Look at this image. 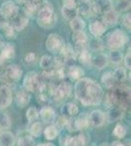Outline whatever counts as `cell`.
<instances>
[{
  "label": "cell",
  "instance_id": "1",
  "mask_svg": "<svg viewBox=\"0 0 131 146\" xmlns=\"http://www.w3.org/2000/svg\"><path fill=\"white\" fill-rule=\"evenodd\" d=\"M75 98L84 106H97L102 102L104 91L98 82L88 77H82L75 84Z\"/></svg>",
  "mask_w": 131,
  "mask_h": 146
},
{
  "label": "cell",
  "instance_id": "2",
  "mask_svg": "<svg viewBox=\"0 0 131 146\" xmlns=\"http://www.w3.org/2000/svg\"><path fill=\"white\" fill-rule=\"evenodd\" d=\"M36 22L40 27L50 29L57 23V15L55 14L53 4L49 0H42L41 5L36 14Z\"/></svg>",
  "mask_w": 131,
  "mask_h": 146
},
{
  "label": "cell",
  "instance_id": "3",
  "mask_svg": "<svg viewBox=\"0 0 131 146\" xmlns=\"http://www.w3.org/2000/svg\"><path fill=\"white\" fill-rule=\"evenodd\" d=\"M128 43L127 34L120 28H116L109 32L106 36L105 45L111 50H120Z\"/></svg>",
  "mask_w": 131,
  "mask_h": 146
},
{
  "label": "cell",
  "instance_id": "4",
  "mask_svg": "<svg viewBox=\"0 0 131 146\" xmlns=\"http://www.w3.org/2000/svg\"><path fill=\"white\" fill-rule=\"evenodd\" d=\"M24 88L28 93H35V92L43 93L46 88V83L38 73L30 71L24 77Z\"/></svg>",
  "mask_w": 131,
  "mask_h": 146
},
{
  "label": "cell",
  "instance_id": "5",
  "mask_svg": "<svg viewBox=\"0 0 131 146\" xmlns=\"http://www.w3.org/2000/svg\"><path fill=\"white\" fill-rule=\"evenodd\" d=\"M65 44V41L61 35L57 33H51L47 37L46 42H45V47L49 53L53 54V55H58L61 53Z\"/></svg>",
  "mask_w": 131,
  "mask_h": 146
},
{
  "label": "cell",
  "instance_id": "6",
  "mask_svg": "<svg viewBox=\"0 0 131 146\" xmlns=\"http://www.w3.org/2000/svg\"><path fill=\"white\" fill-rule=\"evenodd\" d=\"M50 94H51L52 98L56 100H63L66 98H68L71 95V87L69 83L66 82H62V83L52 86L51 90H50Z\"/></svg>",
  "mask_w": 131,
  "mask_h": 146
},
{
  "label": "cell",
  "instance_id": "7",
  "mask_svg": "<svg viewBox=\"0 0 131 146\" xmlns=\"http://www.w3.org/2000/svg\"><path fill=\"white\" fill-rule=\"evenodd\" d=\"M71 40L73 43V48H75L77 55L78 52L84 50V49H88V42H89V38H88L87 34L84 32V30L81 31H75L71 35Z\"/></svg>",
  "mask_w": 131,
  "mask_h": 146
},
{
  "label": "cell",
  "instance_id": "8",
  "mask_svg": "<svg viewBox=\"0 0 131 146\" xmlns=\"http://www.w3.org/2000/svg\"><path fill=\"white\" fill-rule=\"evenodd\" d=\"M19 11H20L19 6H17L15 2L11 1V0H7V1L3 2L0 6V16L7 22L10 21Z\"/></svg>",
  "mask_w": 131,
  "mask_h": 146
},
{
  "label": "cell",
  "instance_id": "9",
  "mask_svg": "<svg viewBox=\"0 0 131 146\" xmlns=\"http://www.w3.org/2000/svg\"><path fill=\"white\" fill-rule=\"evenodd\" d=\"M28 21H30V18L24 13L23 10H20L8 22L12 25V27L15 29V31H22L28 27Z\"/></svg>",
  "mask_w": 131,
  "mask_h": 146
},
{
  "label": "cell",
  "instance_id": "10",
  "mask_svg": "<svg viewBox=\"0 0 131 146\" xmlns=\"http://www.w3.org/2000/svg\"><path fill=\"white\" fill-rule=\"evenodd\" d=\"M91 6L94 16H97L99 14L103 15L104 13L115 8L113 0H96L95 2H91Z\"/></svg>",
  "mask_w": 131,
  "mask_h": 146
},
{
  "label": "cell",
  "instance_id": "11",
  "mask_svg": "<svg viewBox=\"0 0 131 146\" xmlns=\"http://www.w3.org/2000/svg\"><path fill=\"white\" fill-rule=\"evenodd\" d=\"M88 120H89V125H91L94 128H100L104 126L106 123V114L99 109H95L88 114Z\"/></svg>",
  "mask_w": 131,
  "mask_h": 146
},
{
  "label": "cell",
  "instance_id": "12",
  "mask_svg": "<svg viewBox=\"0 0 131 146\" xmlns=\"http://www.w3.org/2000/svg\"><path fill=\"white\" fill-rule=\"evenodd\" d=\"M13 100L11 89L6 85H0V109H5L10 106Z\"/></svg>",
  "mask_w": 131,
  "mask_h": 146
},
{
  "label": "cell",
  "instance_id": "13",
  "mask_svg": "<svg viewBox=\"0 0 131 146\" xmlns=\"http://www.w3.org/2000/svg\"><path fill=\"white\" fill-rule=\"evenodd\" d=\"M4 76L6 79L12 82H18L23 76V70L17 64H9L4 70Z\"/></svg>",
  "mask_w": 131,
  "mask_h": 146
},
{
  "label": "cell",
  "instance_id": "14",
  "mask_svg": "<svg viewBox=\"0 0 131 146\" xmlns=\"http://www.w3.org/2000/svg\"><path fill=\"white\" fill-rule=\"evenodd\" d=\"M88 28H89L90 33L95 38H101L107 31V27L100 20H93L92 22H90Z\"/></svg>",
  "mask_w": 131,
  "mask_h": 146
},
{
  "label": "cell",
  "instance_id": "15",
  "mask_svg": "<svg viewBox=\"0 0 131 146\" xmlns=\"http://www.w3.org/2000/svg\"><path fill=\"white\" fill-rule=\"evenodd\" d=\"M15 53L16 50L14 44L9 42H2L0 44V58L3 62L13 58L15 56Z\"/></svg>",
  "mask_w": 131,
  "mask_h": 146
},
{
  "label": "cell",
  "instance_id": "16",
  "mask_svg": "<svg viewBox=\"0 0 131 146\" xmlns=\"http://www.w3.org/2000/svg\"><path fill=\"white\" fill-rule=\"evenodd\" d=\"M93 67H95L96 69L102 70L104 68H106L109 64V60H108V55L101 52L94 54L91 56V63Z\"/></svg>",
  "mask_w": 131,
  "mask_h": 146
},
{
  "label": "cell",
  "instance_id": "17",
  "mask_svg": "<svg viewBox=\"0 0 131 146\" xmlns=\"http://www.w3.org/2000/svg\"><path fill=\"white\" fill-rule=\"evenodd\" d=\"M39 118L41 119V123L52 125L56 119V112L51 106H43L39 110Z\"/></svg>",
  "mask_w": 131,
  "mask_h": 146
},
{
  "label": "cell",
  "instance_id": "18",
  "mask_svg": "<svg viewBox=\"0 0 131 146\" xmlns=\"http://www.w3.org/2000/svg\"><path fill=\"white\" fill-rule=\"evenodd\" d=\"M42 0H27L24 7V13L28 16V18H33L36 16L38 12L40 5H41Z\"/></svg>",
  "mask_w": 131,
  "mask_h": 146
},
{
  "label": "cell",
  "instance_id": "19",
  "mask_svg": "<svg viewBox=\"0 0 131 146\" xmlns=\"http://www.w3.org/2000/svg\"><path fill=\"white\" fill-rule=\"evenodd\" d=\"M118 20H120V13L115 8L102 15V22L105 23L107 27L116 25L118 23Z\"/></svg>",
  "mask_w": 131,
  "mask_h": 146
},
{
  "label": "cell",
  "instance_id": "20",
  "mask_svg": "<svg viewBox=\"0 0 131 146\" xmlns=\"http://www.w3.org/2000/svg\"><path fill=\"white\" fill-rule=\"evenodd\" d=\"M61 113H62V116L65 117L66 119H73L75 116H77L78 107L75 102L69 101V102H67L63 105Z\"/></svg>",
  "mask_w": 131,
  "mask_h": 146
},
{
  "label": "cell",
  "instance_id": "21",
  "mask_svg": "<svg viewBox=\"0 0 131 146\" xmlns=\"http://www.w3.org/2000/svg\"><path fill=\"white\" fill-rule=\"evenodd\" d=\"M73 124H75V131H83L87 129L89 125V120H88L87 113H80L78 116H75L73 118Z\"/></svg>",
  "mask_w": 131,
  "mask_h": 146
},
{
  "label": "cell",
  "instance_id": "22",
  "mask_svg": "<svg viewBox=\"0 0 131 146\" xmlns=\"http://www.w3.org/2000/svg\"><path fill=\"white\" fill-rule=\"evenodd\" d=\"M32 96L26 90H21L16 95V104L19 108H25L30 103Z\"/></svg>",
  "mask_w": 131,
  "mask_h": 146
},
{
  "label": "cell",
  "instance_id": "23",
  "mask_svg": "<svg viewBox=\"0 0 131 146\" xmlns=\"http://www.w3.org/2000/svg\"><path fill=\"white\" fill-rule=\"evenodd\" d=\"M105 114H106V121L109 123H113V122H116L121 119L123 115V109H121L118 106H113Z\"/></svg>",
  "mask_w": 131,
  "mask_h": 146
},
{
  "label": "cell",
  "instance_id": "24",
  "mask_svg": "<svg viewBox=\"0 0 131 146\" xmlns=\"http://www.w3.org/2000/svg\"><path fill=\"white\" fill-rule=\"evenodd\" d=\"M16 143V136L10 131H3L0 133V146H14Z\"/></svg>",
  "mask_w": 131,
  "mask_h": 146
},
{
  "label": "cell",
  "instance_id": "25",
  "mask_svg": "<svg viewBox=\"0 0 131 146\" xmlns=\"http://www.w3.org/2000/svg\"><path fill=\"white\" fill-rule=\"evenodd\" d=\"M67 75L71 79V80H79L80 78H82L84 76V70L82 69L80 66L73 64L71 66L67 67Z\"/></svg>",
  "mask_w": 131,
  "mask_h": 146
},
{
  "label": "cell",
  "instance_id": "26",
  "mask_svg": "<svg viewBox=\"0 0 131 146\" xmlns=\"http://www.w3.org/2000/svg\"><path fill=\"white\" fill-rule=\"evenodd\" d=\"M101 83L104 85V87L108 90H113L116 86V82L115 78H114L113 71H107L103 73L101 77Z\"/></svg>",
  "mask_w": 131,
  "mask_h": 146
},
{
  "label": "cell",
  "instance_id": "27",
  "mask_svg": "<svg viewBox=\"0 0 131 146\" xmlns=\"http://www.w3.org/2000/svg\"><path fill=\"white\" fill-rule=\"evenodd\" d=\"M59 133H60V129L55 125H48L43 129V135L45 138L48 140H54L55 138L58 137Z\"/></svg>",
  "mask_w": 131,
  "mask_h": 146
},
{
  "label": "cell",
  "instance_id": "28",
  "mask_svg": "<svg viewBox=\"0 0 131 146\" xmlns=\"http://www.w3.org/2000/svg\"><path fill=\"white\" fill-rule=\"evenodd\" d=\"M0 29L2 30V32L4 33V36L8 39H13L15 38L16 33L15 29L12 27V25L9 23V22H1L0 23Z\"/></svg>",
  "mask_w": 131,
  "mask_h": 146
},
{
  "label": "cell",
  "instance_id": "29",
  "mask_svg": "<svg viewBox=\"0 0 131 146\" xmlns=\"http://www.w3.org/2000/svg\"><path fill=\"white\" fill-rule=\"evenodd\" d=\"M86 27V23H85L84 20L81 17H77L73 20L70 21V27L73 32L75 31H81Z\"/></svg>",
  "mask_w": 131,
  "mask_h": 146
},
{
  "label": "cell",
  "instance_id": "30",
  "mask_svg": "<svg viewBox=\"0 0 131 146\" xmlns=\"http://www.w3.org/2000/svg\"><path fill=\"white\" fill-rule=\"evenodd\" d=\"M108 60L109 62H112L115 65H118L123 60V55L120 50H111L108 55Z\"/></svg>",
  "mask_w": 131,
  "mask_h": 146
},
{
  "label": "cell",
  "instance_id": "31",
  "mask_svg": "<svg viewBox=\"0 0 131 146\" xmlns=\"http://www.w3.org/2000/svg\"><path fill=\"white\" fill-rule=\"evenodd\" d=\"M30 124L32 125L30 127V135H32V137H39L43 133V125L39 121L32 122Z\"/></svg>",
  "mask_w": 131,
  "mask_h": 146
},
{
  "label": "cell",
  "instance_id": "32",
  "mask_svg": "<svg viewBox=\"0 0 131 146\" xmlns=\"http://www.w3.org/2000/svg\"><path fill=\"white\" fill-rule=\"evenodd\" d=\"M61 14L63 18L67 21H71L75 18L78 17V12L77 8H67V7H62Z\"/></svg>",
  "mask_w": 131,
  "mask_h": 146
},
{
  "label": "cell",
  "instance_id": "33",
  "mask_svg": "<svg viewBox=\"0 0 131 146\" xmlns=\"http://www.w3.org/2000/svg\"><path fill=\"white\" fill-rule=\"evenodd\" d=\"M91 56H92V54L90 53V51L88 50V49H84V50L77 53L78 60H79V62L82 63L83 65H90V63H91Z\"/></svg>",
  "mask_w": 131,
  "mask_h": 146
},
{
  "label": "cell",
  "instance_id": "34",
  "mask_svg": "<svg viewBox=\"0 0 131 146\" xmlns=\"http://www.w3.org/2000/svg\"><path fill=\"white\" fill-rule=\"evenodd\" d=\"M114 78L116 83H122L127 78V70L124 67H118L113 71Z\"/></svg>",
  "mask_w": 131,
  "mask_h": 146
},
{
  "label": "cell",
  "instance_id": "35",
  "mask_svg": "<svg viewBox=\"0 0 131 146\" xmlns=\"http://www.w3.org/2000/svg\"><path fill=\"white\" fill-rule=\"evenodd\" d=\"M39 65L43 70H48L54 67V58L49 55H45L40 58Z\"/></svg>",
  "mask_w": 131,
  "mask_h": 146
},
{
  "label": "cell",
  "instance_id": "36",
  "mask_svg": "<svg viewBox=\"0 0 131 146\" xmlns=\"http://www.w3.org/2000/svg\"><path fill=\"white\" fill-rule=\"evenodd\" d=\"M89 48L91 49L92 51L98 53V52L103 50L104 43L101 40V38H95L94 37L92 40H89V42H88V49Z\"/></svg>",
  "mask_w": 131,
  "mask_h": 146
},
{
  "label": "cell",
  "instance_id": "37",
  "mask_svg": "<svg viewBox=\"0 0 131 146\" xmlns=\"http://www.w3.org/2000/svg\"><path fill=\"white\" fill-rule=\"evenodd\" d=\"M12 121L8 114L6 113H0V129L3 131H8L11 128Z\"/></svg>",
  "mask_w": 131,
  "mask_h": 146
},
{
  "label": "cell",
  "instance_id": "38",
  "mask_svg": "<svg viewBox=\"0 0 131 146\" xmlns=\"http://www.w3.org/2000/svg\"><path fill=\"white\" fill-rule=\"evenodd\" d=\"M77 12L78 15L81 14L84 17H92L93 12H92V8H91V2L90 3H86V4H80L79 7H77Z\"/></svg>",
  "mask_w": 131,
  "mask_h": 146
},
{
  "label": "cell",
  "instance_id": "39",
  "mask_svg": "<svg viewBox=\"0 0 131 146\" xmlns=\"http://www.w3.org/2000/svg\"><path fill=\"white\" fill-rule=\"evenodd\" d=\"M26 116L28 121V123H32V122L37 121L39 118V111L36 107H30L26 112Z\"/></svg>",
  "mask_w": 131,
  "mask_h": 146
},
{
  "label": "cell",
  "instance_id": "40",
  "mask_svg": "<svg viewBox=\"0 0 131 146\" xmlns=\"http://www.w3.org/2000/svg\"><path fill=\"white\" fill-rule=\"evenodd\" d=\"M18 146H35L34 138L30 135L20 136L18 139Z\"/></svg>",
  "mask_w": 131,
  "mask_h": 146
},
{
  "label": "cell",
  "instance_id": "41",
  "mask_svg": "<svg viewBox=\"0 0 131 146\" xmlns=\"http://www.w3.org/2000/svg\"><path fill=\"white\" fill-rule=\"evenodd\" d=\"M113 135L115 136V137L118 138V139L123 138L126 135V128L122 124H120V123L116 124L115 126V128H114Z\"/></svg>",
  "mask_w": 131,
  "mask_h": 146
},
{
  "label": "cell",
  "instance_id": "42",
  "mask_svg": "<svg viewBox=\"0 0 131 146\" xmlns=\"http://www.w3.org/2000/svg\"><path fill=\"white\" fill-rule=\"evenodd\" d=\"M130 6H131V0H118L115 9L118 13L120 12H126L130 9Z\"/></svg>",
  "mask_w": 131,
  "mask_h": 146
},
{
  "label": "cell",
  "instance_id": "43",
  "mask_svg": "<svg viewBox=\"0 0 131 146\" xmlns=\"http://www.w3.org/2000/svg\"><path fill=\"white\" fill-rule=\"evenodd\" d=\"M122 27L125 28L126 30L131 29V14L126 13L122 17Z\"/></svg>",
  "mask_w": 131,
  "mask_h": 146
},
{
  "label": "cell",
  "instance_id": "44",
  "mask_svg": "<svg viewBox=\"0 0 131 146\" xmlns=\"http://www.w3.org/2000/svg\"><path fill=\"white\" fill-rule=\"evenodd\" d=\"M25 62L26 64L28 65H32L34 64L35 62H36V56H35V54L33 53V52H30V53H28L27 55L25 56Z\"/></svg>",
  "mask_w": 131,
  "mask_h": 146
},
{
  "label": "cell",
  "instance_id": "45",
  "mask_svg": "<svg viewBox=\"0 0 131 146\" xmlns=\"http://www.w3.org/2000/svg\"><path fill=\"white\" fill-rule=\"evenodd\" d=\"M123 63H124V68L126 70H130L131 69V51L130 48L127 50L125 56L123 58Z\"/></svg>",
  "mask_w": 131,
  "mask_h": 146
},
{
  "label": "cell",
  "instance_id": "46",
  "mask_svg": "<svg viewBox=\"0 0 131 146\" xmlns=\"http://www.w3.org/2000/svg\"><path fill=\"white\" fill-rule=\"evenodd\" d=\"M63 7L67 8H77V0H62Z\"/></svg>",
  "mask_w": 131,
  "mask_h": 146
},
{
  "label": "cell",
  "instance_id": "47",
  "mask_svg": "<svg viewBox=\"0 0 131 146\" xmlns=\"http://www.w3.org/2000/svg\"><path fill=\"white\" fill-rule=\"evenodd\" d=\"M110 146H125V144H124V143H122L120 140H115L114 142L111 143V145H110Z\"/></svg>",
  "mask_w": 131,
  "mask_h": 146
},
{
  "label": "cell",
  "instance_id": "48",
  "mask_svg": "<svg viewBox=\"0 0 131 146\" xmlns=\"http://www.w3.org/2000/svg\"><path fill=\"white\" fill-rule=\"evenodd\" d=\"M37 146H56L53 143H50V142H45V143H39Z\"/></svg>",
  "mask_w": 131,
  "mask_h": 146
},
{
  "label": "cell",
  "instance_id": "49",
  "mask_svg": "<svg viewBox=\"0 0 131 146\" xmlns=\"http://www.w3.org/2000/svg\"><path fill=\"white\" fill-rule=\"evenodd\" d=\"M16 3H18L19 5H25V3L27 2V0H15Z\"/></svg>",
  "mask_w": 131,
  "mask_h": 146
},
{
  "label": "cell",
  "instance_id": "50",
  "mask_svg": "<svg viewBox=\"0 0 131 146\" xmlns=\"http://www.w3.org/2000/svg\"><path fill=\"white\" fill-rule=\"evenodd\" d=\"M78 2H79L80 4H86V3H90L91 0H78Z\"/></svg>",
  "mask_w": 131,
  "mask_h": 146
},
{
  "label": "cell",
  "instance_id": "51",
  "mask_svg": "<svg viewBox=\"0 0 131 146\" xmlns=\"http://www.w3.org/2000/svg\"><path fill=\"white\" fill-rule=\"evenodd\" d=\"M3 62H2V60H1V58H0V65H1V64H3Z\"/></svg>",
  "mask_w": 131,
  "mask_h": 146
},
{
  "label": "cell",
  "instance_id": "52",
  "mask_svg": "<svg viewBox=\"0 0 131 146\" xmlns=\"http://www.w3.org/2000/svg\"><path fill=\"white\" fill-rule=\"evenodd\" d=\"M2 43V40H1V37H0V44Z\"/></svg>",
  "mask_w": 131,
  "mask_h": 146
},
{
  "label": "cell",
  "instance_id": "53",
  "mask_svg": "<svg viewBox=\"0 0 131 146\" xmlns=\"http://www.w3.org/2000/svg\"><path fill=\"white\" fill-rule=\"evenodd\" d=\"M0 23H1V16H0Z\"/></svg>",
  "mask_w": 131,
  "mask_h": 146
},
{
  "label": "cell",
  "instance_id": "54",
  "mask_svg": "<svg viewBox=\"0 0 131 146\" xmlns=\"http://www.w3.org/2000/svg\"><path fill=\"white\" fill-rule=\"evenodd\" d=\"M101 146H105V145H101ZM106 146H108V145H106Z\"/></svg>",
  "mask_w": 131,
  "mask_h": 146
}]
</instances>
